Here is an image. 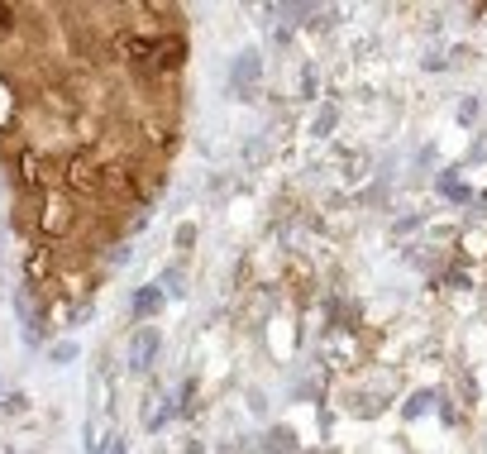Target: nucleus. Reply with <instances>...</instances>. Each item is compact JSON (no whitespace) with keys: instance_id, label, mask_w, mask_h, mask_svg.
I'll list each match as a JSON object with an SVG mask.
<instances>
[{"instance_id":"1","label":"nucleus","mask_w":487,"mask_h":454,"mask_svg":"<svg viewBox=\"0 0 487 454\" xmlns=\"http://www.w3.org/2000/svg\"><path fill=\"white\" fill-rule=\"evenodd\" d=\"M158 345H163L158 326H139V330H134V340H129V368H134V374H144V368L154 364Z\"/></svg>"},{"instance_id":"2","label":"nucleus","mask_w":487,"mask_h":454,"mask_svg":"<svg viewBox=\"0 0 487 454\" xmlns=\"http://www.w3.org/2000/svg\"><path fill=\"white\" fill-rule=\"evenodd\" d=\"M163 301H167L163 282H148V288L134 292V316H139V321H148V316H158V311H163Z\"/></svg>"},{"instance_id":"3","label":"nucleus","mask_w":487,"mask_h":454,"mask_svg":"<svg viewBox=\"0 0 487 454\" xmlns=\"http://www.w3.org/2000/svg\"><path fill=\"white\" fill-rule=\"evenodd\" d=\"M258 67H263V58L254 53V48H244L239 62H234V87H248V81L258 77Z\"/></svg>"},{"instance_id":"4","label":"nucleus","mask_w":487,"mask_h":454,"mask_svg":"<svg viewBox=\"0 0 487 454\" xmlns=\"http://www.w3.org/2000/svg\"><path fill=\"white\" fill-rule=\"evenodd\" d=\"M48 359H53V364H72V359H77V340H58V345H48Z\"/></svg>"},{"instance_id":"5","label":"nucleus","mask_w":487,"mask_h":454,"mask_svg":"<svg viewBox=\"0 0 487 454\" xmlns=\"http://www.w3.org/2000/svg\"><path fill=\"white\" fill-rule=\"evenodd\" d=\"M430 402H435V393H416V397H411V402H407V407H401V411H407L411 421H416V416H426V411H430Z\"/></svg>"},{"instance_id":"6","label":"nucleus","mask_w":487,"mask_h":454,"mask_svg":"<svg viewBox=\"0 0 487 454\" xmlns=\"http://www.w3.org/2000/svg\"><path fill=\"white\" fill-rule=\"evenodd\" d=\"M440 187H445V196H454V201H468V196H473V192H468L464 182H459V177H445Z\"/></svg>"},{"instance_id":"7","label":"nucleus","mask_w":487,"mask_h":454,"mask_svg":"<svg viewBox=\"0 0 487 454\" xmlns=\"http://www.w3.org/2000/svg\"><path fill=\"white\" fill-rule=\"evenodd\" d=\"M267 445H273L277 454H287L292 449V430H273V435H267Z\"/></svg>"},{"instance_id":"8","label":"nucleus","mask_w":487,"mask_h":454,"mask_svg":"<svg viewBox=\"0 0 487 454\" xmlns=\"http://www.w3.org/2000/svg\"><path fill=\"white\" fill-rule=\"evenodd\" d=\"M0 411H24V393H5L0 397Z\"/></svg>"},{"instance_id":"9","label":"nucleus","mask_w":487,"mask_h":454,"mask_svg":"<svg viewBox=\"0 0 487 454\" xmlns=\"http://www.w3.org/2000/svg\"><path fill=\"white\" fill-rule=\"evenodd\" d=\"M473 115H478V100H464V106H459V120L473 125Z\"/></svg>"},{"instance_id":"10","label":"nucleus","mask_w":487,"mask_h":454,"mask_svg":"<svg viewBox=\"0 0 487 454\" xmlns=\"http://www.w3.org/2000/svg\"><path fill=\"white\" fill-rule=\"evenodd\" d=\"M192 240H196V230H192V225H182V230H177V249H187Z\"/></svg>"},{"instance_id":"11","label":"nucleus","mask_w":487,"mask_h":454,"mask_svg":"<svg viewBox=\"0 0 487 454\" xmlns=\"http://www.w3.org/2000/svg\"><path fill=\"white\" fill-rule=\"evenodd\" d=\"M334 125V110H321V120H315V134H325Z\"/></svg>"},{"instance_id":"12","label":"nucleus","mask_w":487,"mask_h":454,"mask_svg":"<svg viewBox=\"0 0 487 454\" xmlns=\"http://www.w3.org/2000/svg\"><path fill=\"white\" fill-rule=\"evenodd\" d=\"M0 397H5V388H0Z\"/></svg>"}]
</instances>
